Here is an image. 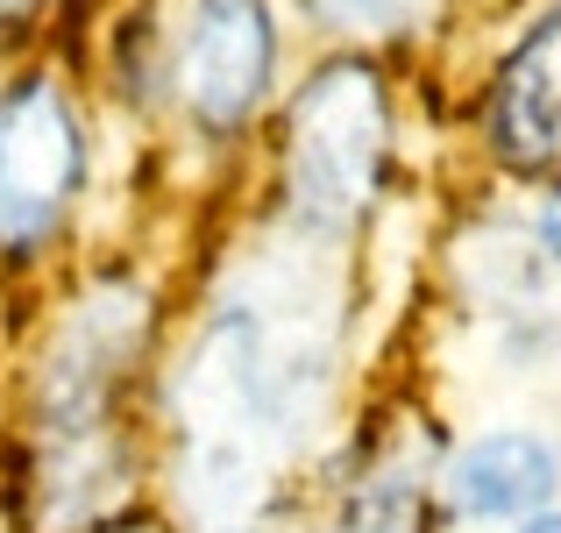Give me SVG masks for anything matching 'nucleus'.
<instances>
[{
  "mask_svg": "<svg viewBox=\"0 0 561 533\" xmlns=\"http://www.w3.org/2000/svg\"><path fill=\"white\" fill-rule=\"evenodd\" d=\"M291 299L299 277L220 299L179 370V491L192 533H242L263 506L271 463L320 434L334 398V314Z\"/></svg>",
  "mask_w": 561,
  "mask_h": 533,
  "instance_id": "1",
  "label": "nucleus"
},
{
  "mask_svg": "<svg viewBox=\"0 0 561 533\" xmlns=\"http://www.w3.org/2000/svg\"><path fill=\"white\" fill-rule=\"evenodd\" d=\"M391 107L370 65H328L299 86L285 128V192L306 235H348L383 178Z\"/></svg>",
  "mask_w": 561,
  "mask_h": 533,
  "instance_id": "2",
  "label": "nucleus"
},
{
  "mask_svg": "<svg viewBox=\"0 0 561 533\" xmlns=\"http://www.w3.org/2000/svg\"><path fill=\"white\" fill-rule=\"evenodd\" d=\"M142 328H150V299H142L136 285H93L57 320L50 349H43V377H36L43 449H50V441L107 434L114 384H122L128 355L142 349Z\"/></svg>",
  "mask_w": 561,
  "mask_h": 533,
  "instance_id": "3",
  "label": "nucleus"
},
{
  "mask_svg": "<svg viewBox=\"0 0 561 533\" xmlns=\"http://www.w3.org/2000/svg\"><path fill=\"white\" fill-rule=\"evenodd\" d=\"M85 171L79 114L50 79H28L0 100V249H36L65 220Z\"/></svg>",
  "mask_w": 561,
  "mask_h": 533,
  "instance_id": "4",
  "label": "nucleus"
},
{
  "mask_svg": "<svg viewBox=\"0 0 561 533\" xmlns=\"http://www.w3.org/2000/svg\"><path fill=\"white\" fill-rule=\"evenodd\" d=\"M277 29L263 0H192L179 36V100L206 136H228L271 93Z\"/></svg>",
  "mask_w": 561,
  "mask_h": 533,
  "instance_id": "5",
  "label": "nucleus"
},
{
  "mask_svg": "<svg viewBox=\"0 0 561 533\" xmlns=\"http://www.w3.org/2000/svg\"><path fill=\"white\" fill-rule=\"evenodd\" d=\"M491 157L519 178L561 165V0L512 43L491 86Z\"/></svg>",
  "mask_w": 561,
  "mask_h": 533,
  "instance_id": "6",
  "label": "nucleus"
},
{
  "mask_svg": "<svg viewBox=\"0 0 561 533\" xmlns=\"http://www.w3.org/2000/svg\"><path fill=\"white\" fill-rule=\"evenodd\" d=\"M561 484L554 449L534 434V427H497V434H477L440 463V498H448L455 520L477 526H512L526 512H540Z\"/></svg>",
  "mask_w": 561,
  "mask_h": 533,
  "instance_id": "7",
  "label": "nucleus"
},
{
  "mask_svg": "<svg viewBox=\"0 0 561 533\" xmlns=\"http://www.w3.org/2000/svg\"><path fill=\"white\" fill-rule=\"evenodd\" d=\"M420 469L412 463H377L370 477L348 491L328 533H420Z\"/></svg>",
  "mask_w": 561,
  "mask_h": 533,
  "instance_id": "8",
  "label": "nucleus"
},
{
  "mask_svg": "<svg viewBox=\"0 0 561 533\" xmlns=\"http://www.w3.org/2000/svg\"><path fill=\"white\" fill-rule=\"evenodd\" d=\"M334 36H420L440 14V0H299Z\"/></svg>",
  "mask_w": 561,
  "mask_h": 533,
  "instance_id": "9",
  "label": "nucleus"
},
{
  "mask_svg": "<svg viewBox=\"0 0 561 533\" xmlns=\"http://www.w3.org/2000/svg\"><path fill=\"white\" fill-rule=\"evenodd\" d=\"M534 249L561 271V185L548 192V200H540V214H534Z\"/></svg>",
  "mask_w": 561,
  "mask_h": 533,
  "instance_id": "10",
  "label": "nucleus"
},
{
  "mask_svg": "<svg viewBox=\"0 0 561 533\" xmlns=\"http://www.w3.org/2000/svg\"><path fill=\"white\" fill-rule=\"evenodd\" d=\"M512 533H561V512L540 506V512H526V520H512Z\"/></svg>",
  "mask_w": 561,
  "mask_h": 533,
  "instance_id": "11",
  "label": "nucleus"
},
{
  "mask_svg": "<svg viewBox=\"0 0 561 533\" xmlns=\"http://www.w3.org/2000/svg\"><path fill=\"white\" fill-rule=\"evenodd\" d=\"M36 0H0V22H14V14H28Z\"/></svg>",
  "mask_w": 561,
  "mask_h": 533,
  "instance_id": "12",
  "label": "nucleus"
}]
</instances>
